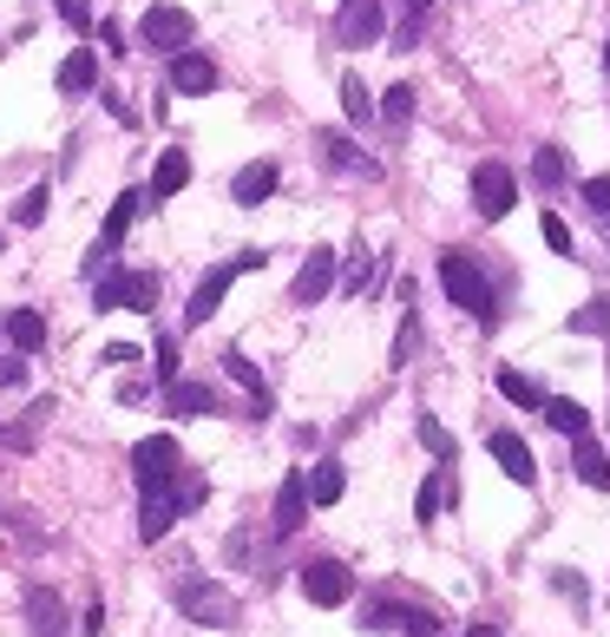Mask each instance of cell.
I'll list each match as a JSON object with an SVG mask.
<instances>
[{
    "mask_svg": "<svg viewBox=\"0 0 610 637\" xmlns=\"http://www.w3.org/2000/svg\"><path fill=\"white\" fill-rule=\"evenodd\" d=\"M440 283H447V296H453L467 316L493 322V289H486V270H480L467 250H447V257H440Z\"/></svg>",
    "mask_w": 610,
    "mask_h": 637,
    "instance_id": "obj_1",
    "label": "cell"
},
{
    "mask_svg": "<svg viewBox=\"0 0 610 637\" xmlns=\"http://www.w3.org/2000/svg\"><path fill=\"white\" fill-rule=\"evenodd\" d=\"M269 257L263 250H243V257H230V263H217L197 289H191V309H184V329H197V322H210L217 316V303H223V289L237 283V276H250V270H263Z\"/></svg>",
    "mask_w": 610,
    "mask_h": 637,
    "instance_id": "obj_2",
    "label": "cell"
},
{
    "mask_svg": "<svg viewBox=\"0 0 610 637\" xmlns=\"http://www.w3.org/2000/svg\"><path fill=\"white\" fill-rule=\"evenodd\" d=\"M171 605H177L191 625H204V632H230V625H237V605H230V592H223V585H204V579H177Z\"/></svg>",
    "mask_w": 610,
    "mask_h": 637,
    "instance_id": "obj_3",
    "label": "cell"
},
{
    "mask_svg": "<svg viewBox=\"0 0 610 637\" xmlns=\"http://www.w3.org/2000/svg\"><path fill=\"white\" fill-rule=\"evenodd\" d=\"M99 309H151L158 303V276L151 270H112L99 289H92Z\"/></svg>",
    "mask_w": 610,
    "mask_h": 637,
    "instance_id": "obj_4",
    "label": "cell"
},
{
    "mask_svg": "<svg viewBox=\"0 0 610 637\" xmlns=\"http://www.w3.org/2000/svg\"><path fill=\"white\" fill-rule=\"evenodd\" d=\"M513 204H519V184H513V171H506V164H480V171H473V211H480L486 224H499Z\"/></svg>",
    "mask_w": 610,
    "mask_h": 637,
    "instance_id": "obj_5",
    "label": "cell"
},
{
    "mask_svg": "<svg viewBox=\"0 0 610 637\" xmlns=\"http://www.w3.org/2000/svg\"><path fill=\"white\" fill-rule=\"evenodd\" d=\"M138 33H145V46H158V53H184V46L197 39V20H191L184 7H151Z\"/></svg>",
    "mask_w": 610,
    "mask_h": 637,
    "instance_id": "obj_6",
    "label": "cell"
},
{
    "mask_svg": "<svg viewBox=\"0 0 610 637\" xmlns=\"http://www.w3.org/2000/svg\"><path fill=\"white\" fill-rule=\"evenodd\" d=\"M131 474H138V487H171V474H177V441H171V434H145V441L131 447Z\"/></svg>",
    "mask_w": 610,
    "mask_h": 637,
    "instance_id": "obj_7",
    "label": "cell"
},
{
    "mask_svg": "<svg viewBox=\"0 0 610 637\" xmlns=\"http://www.w3.org/2000/svg\"><path fill=\"white\" fill-rule=\"evenodd\" d=\"M381 33H388L381 0H342V13H335V39L342 46H375Z\"/></svg>",
    "mask_w": 610,
    "mask_h": 637,
    "instance_id": "obj_8",
    "label": "cell"
},
{
    "mask_svg": "<svg viewBox=\"0 0 610 637\" xmlns=\"http://www.w3.org/2000/svg\"><path fill=\"white\" fill-rule=\"evenodd\" d=\"M302 592H309V605H348L355 599V579H348V566L315 559V566H302Z\"/></svg>",
    "mask_w": 610,
    "mask_h": 637,
    "instance_id": "obj_9",
    "label": "cell"
},
{
    "mask_svg": "<svg viewBox=\"0 0 610 637\" xmlns=\"http://www.w3.org/2000/svg\"><path fill=\"white\" fill-rule=\"evenodd\" d=\"M335 270H342L335 250H309L302 270H296V283H289V296H296V303H322V296L335 289Z\"/></svg>",
    "mask_w": 610,
    "mask_h": 637,
    "instance_id": "obj_10",
    "label": "cell"
},
{
    "mask_svg": "<svg viewBox=\"0 0 610 637\" xmlns=\"http://www.w3.org/2000/svg\"><path fill=\"white\" fill-rule=\"evenodd\" d=\"M177 513H184V493H164V487H145V513H138V539L145 546H158L171 526H177Z\"/></svg>",
    "mask_w": 610,
    "mask_h": 637,
    "instance_id": "obj_11",
    "label": "cell"
},
{
    "mask_svg": "<svg viewBox=\"0 0 610 637\" xmlns=\"http://www.w3.org/2000/svg\"><path fill=\"white\" fill-rule=\"evenodd\" d=\"M486 447H493V460L506 467V480H519V487H532L539 480V460H532V447L513 434V428H499V434H486Z\"/></svg>",
    "mask_w": 610,
    "mask_h": 637,
    "instance_id": "obj_12",
    "label": "cell"
},
{
    "mask_svg": "<svg viewBox=\"0 0 610 637\" xmlns=\"http://www.w3.org/2000/svg\"><path fill=\"white\" fill-rule=\"evenodd\" d=\"M164 414H184V421H197V414H217V388L210 382H171L164 388Z\"/></svg>",
    "mask_w": 610,
    "mask_h": 637,
    "instance_id": "obj_13",
    "label": "cell"
},
{
    "mask_svg": "<svg viewBox=\"0 0 610 637\" xmlns=\"http://www.w3.org/2000/svg\"><path fill=\"white\" fill-rule=\"evenodd\" d=\"M309 507H315V500H309V474H289V480H283V493H276V533L289 539V533L309 520Z\"/></svg>",
    "mask_w": 610,
    "mask_h": 637,
    "instance_id": "obj_14",
    "label": "cell"
},
{
    "mask_svg": "<svg viewBox=\"0 0 610 637\" xmlns=\"http://www.w3.org/2000/svg\"><path fill=\"white\" fill-rule=\"evenodd\" d=\"M171 86H177V92H210V86H217V66H210L204 53L184 46V53H171Z\"/></svg>",
    "mask_w": 610,
    "mask_h": 637,
    "instance_id": "obj_15",
    "label": "cell"
},
{
    "mask_svg": "<svg viewBox=\"0 0 610 637\" xmlns=\"http://www.w3.org/2000/svg\"><path fill=\"white\" fill-rule=\"evenodd\" d=\"M276 178H283V171H276L269 158H263V164H243V171H237V184H230V197H237L243 211H256V204L276 191Z\"/></svg>",
    "mask_w": 610,
    "mask_h": 637,
    "instance_id": "obj_16",
    "label": "cell"
},
{
    "mask_svg": "<svg viewBox=\"0 0 610 637\" xmlns=\"http://www.w3.org/2000/svg\"><path fill=\"white\" fill-rule=\"evenodd\" d=\"M92 86H99V53H92V46L66 53V66H59V92L79 99V92H92Z\"/></svg>",
    "mask_w": 610,
    "mask_h": 637,
    "instance_id": "obj_17",
    "label": "cell"
},
{
    "mask_svg": "<svg viewBox=\"0 0 610 637\" xmlns=\"http://www.w3.org/2000/svg\"><path fill=\"white\" fill-rule=\"evenodd\" d=\"M572 467H578V480L585 487H598V493H610V454L591 441V434H578V447H572Z\"/></svg>",
    "mask_w": 610,
    "mask_h": 637,
    "instance_id": "obj_18",
    "label": "cell"
},
{
    "mask_svg": "<svg viewBox=\"0 0 610 637\" xmlns=\"http://www.w3.org/2000/svg\"><path fill=\"white\" fill-rule=\"evenodd\" d=\"M26 618H33V637H66V612H59V599L46 585L26 592Z\"/></svg>",
    "mask_w": 610,
    "mask_h": 637,
    "instance_id": "obj_19",
    "label": "cell"
},
{
    "mask_svg": "<svg viewBox=\"0 0 610 637\" xmlns=\"http://www.w3.org/2000/svg\"><path fill=\"white\" fill-rule=\"evenodd\" d=\"M184 184H191V158H184V151H164V158L151 164V184H145V191H151V197H177Z\"/></svg>",
    "mask_w": 610,
    "mask_h": 637,
    "instance_id": "obj_20",
    "label": "cell"
},
{
    "mask_svg": "<svg viewBox=\"0 0 610 637\" xmlns=\"http://www.w3.org/2000/svg\"><path fill=\"white\" fill-rule=\"evenodd\" d=\"M145 197H151V191H125V197L112 204V217H105V230H99V250H105V257H112V250H118V237L131 230V217L145 211Z\"/></svg>",
    "mask_w": 610,
    "mask_h": 637,
    "instance_id": "obj_21",
    "label": "cell"
},
{
    "mask_svg": "<svg viewBox=\"0 0 610 637\" xmlns=\"http://www.w3.org/2000/svg\"><path fill=\"white\" fill-rule=\"evenodd\" d=\"M342 493H348V474H342V460H315V467H309V500H315V507H335Z\"/></svg>",
    "mask_w": 610,
    "mask_h": 637,
    "instance_id": "obj_22",
    "label": "cell"
},
{
    "mask_svg": "<svg viewBox=\"0 0 610 637\" xmlns=\"http://www.w3.org/2000/svg\"><path fill=\"white\" fill-rule=\"evenodd\" d=\"M7 335H13L20 355H33V349L46 342V316H39V309H13V316H7Z\"/></svg>",
    "mask_w": 610,
    "mask_h": 637,
    "instance_id": "obj_23",
    "label": "cell"
},
{
    "mask_svg": "<svg viewBox=\"0 0 610 637\" xmlns=\"http://www.w3.org/2000/svg\"><path fill=\"white\" fill-rule=\"evenodd\" d=\"M447 500H453V474H447V460H440V467H434V480H427V487H421V500H414V520L427 526Z\"/></svg>",
    "mask_w": 610,
    "mask_h": 637,
    "instance_id": "obj_24",
    "label": "cell"
},
{
    "mask_svg": "<svg viewBox=\"0 0 610 637\" xmlns=\"http://www.w3.org/2000/svg\"><path fill=\"white\" fill-rule=\"evenodd\" d=\"M315 145H322V158H329L335 171H375V158H361V151H355V145H348L342 132H322Z\"/></svg>",
    "mask_w": 610,
    "mask_h": 637,
    "instance_id": "obj_25",
    "label": "cell"
},
{
    "mask_svg": "<svg viewBox=\"0 0 610 637\" xmlns=\"http://www.w3.org/2000/svg\"><path fill=\"white\" fill-rule=\"evenodd\" d=\"M223 368L250 388V414H269V388H263V375L250 368V355H237V349H230V355H223Z\"/></svg>",
    "mask_w": 610,
    "mask_h": 637,
    "instance_id": "obj_26",
    "label": "cell"
},
{
    "mask_svg": "<svg viewBox=\"0 0 610 637\" xmlns=\"http://www.w3.org/2000/svg\"><path fill=\"white\" fill-rule=\"evenodd\" d=\"M499 395H506L513 408H545V401H552V395H545L532 375H519V368H506V375H499Z\"/></svg>",
    "mask_w": 610,
    "mask_h": 637,
    "instance_id": "obj_27",
    "label": "cell"
},
{
    "mask_svg": "<svg viewBox=\"0 0 610 637\" xmlns=\"http://www.w3.org/2000/svg\"><path fill=\"white\" fill-rule=\"evenodd\" d=\"M545 421H552L559 434H572V441H578V434L591 428V414H585V408H578L572 395H552V401H545Z\"/></svg>",
    "mask_w": 610,
    "mask_h": 637,
    "instance_id": "obj_28",
    "label": "cell"
},
{
    "mask_svg": "<svg viewBox=\"0 0 610 637\" xmlns=\"http://www.w3.org/2000/svg\"><path fill=\"white\" fill-rule=\"evenodd\" d=\"M572 335H610V296H591L585 309H572Z\"/></svg>",
    "mask_w": 610,
    "mask_h": 637,
    "instance_id": "obj_29",
    "label": "cell"
},
{
    "mask_svg": "<svg viewBox=\"0 0 610 637\" xmlns=\"http://www.w3.org/2000/svg\"><path fill=\"white\" fill-rule=\"evenodd\" d=\"M342 112H348V125H368V118H375V99H368V86H361L355 72L342 79Z\"/></svg>",
    "mask_w": 610,
    "mask_h": 637,
    "instance_id": "obj_30",
    "label": "cell"
},
{
    "mask_svg": "<svg viewBox=\"0 0 610 637\" xmlns=\"http://www.w3.org/2000/svg\"><path fill=\"white\" fill-rule=\"evenodd\" d=\"M532 184H539V191H559V184H565V151H559V145H545V151L532 158Z\"/></svg>",
    "mask_w": 610,
    "mask_h": 637,
    "instance_id": "obj_31",
    "label": "cell"
},
{
    "mask_svg": "<svg viewBox=\"0 0 610 637\" xmlns=\"http://www.w3.org/2000/svg\"><path fill=\"white\" fill-rule=\"evenodd\" d=\"M414 349H421V316L407 309V322H401V335H394V368H407V362H414Z\"/></svg>",
    "mask_w": 610,
    "mask_h": 637,
    "instance_id": "obj_32",
    "label": "cell"
},
{
    "mask_svg": "<svg viewBox=\"0 0 610 637\" xmlns=\"http://www.w3.org/2000/svg\"><path fill=\"white\" fill-rule=\"evenodd\" d=\"M151 368H158V388H171V382H177V342H171V335H158Z\"/></svg>",
    "mask_w": 610,
    "mask_h": 637,
    "instance_id": "obj_33",
    "label": "cell"
},
{
    "mask_svg": "<svg viewBox=\"0 0 610 637\" xmlns=\"http://www.w3.org/2000/svg\"><path fill=\"white\" fill-rule=\"evenodd\" d=\"M421 441H427V454H434V460H453V434H447L434 414H421Z\"/></svg>",
    "mask_w": 610,
    "mask_h": 637,
    "instance_id": "obj_34",
    "label": "cell"
},
{
    "mask_svg": "<svg viewBox=\"0 0 610 637\" xmlns=\"http://www.w3.org/2000/svg\"><path fill=\"white\" fill-rule=\"evenodd\" d=\"M381 112H388V125H407V118H414V86H394Z\"/></svg>",
    "mask_w": 610,
    "mask_h": 637,
    "instance_id": "obj_35",
    "label": "cell"
},
{
    "mask_svg": "<svg viewBox=\"0 0 610 637\" xmlns=\"http://www.w3.org/2000/svg\"><path fill=\"white\" fill-rule=\"evenodd\" d=\"M39 217H46V191H26V197L13 204V224H20V230H33Z\"/></svg>",
    "mask_w": 610,
    "mask_h": 637,
    "instance_id": "obj_36",
    "label": "cell"
},
{
    "mask_svg": "<svg viewBox=\"0 0 610 637\" xmlns=\"http://www.w3.org/2000/svg\"><path fill=\"white\" fill-rule=\"evenodd\" d=\"M539 230H545V243H552L559 257H572V230H565V217H552V211H545V217H539Z\"/></svg>",
    "mask_w": 610,
    "mask_h": 637,
    "instance_id": "obj_37",
    "label": "cell"
},
{
    "mask_svg": "<svg viewBox=\"0 0 610 637\" xmlns=\"http://www.w3.org/2000/svg\"><path fill=\"white\" fill-rule=\"evenodd\" d=\"M585 204H591L598 217H610V178H585Z\"/></svg>",
    "mask_w": 610,
    "mask_h": 637,
    "instance_id": "obj_38",
    "label": "cell"
},
{
    "mask_svg": "<svg viewBox=\"0 0 610 637\" xmlns=\"http://www.w3.org/2000/svg\"><path fill=\"white\" fill-rule=\"evenodd\" d=\"M125 362H138V349L131 342H105V368H125Z\"/></svg>",
    "mask_w": 610,
    "mask_h": 637,
    "instance_id": "obj_39",
    "label": "cell"
},
{
    "mask_svg": "<svg viewBox=\"0 0 610 637\" xmlns=\"http://www.w3.org/2000/svg\"><path fill=\"white\" fill-rule=\"evenodd\" d=\"M59 13H66V26H92V7L85 0H59Z\"/></svg>",
    "mask_w": 610,
    "mask_h": 637,
    "instance_id": "obj_40",
    "label": "cell"
},
{
    "mask_svg": "<svg viewBox=\"0 0 610 637\" xmlns=\"http://www.w3.org/2000/svg\"><path fill=\"white\" fill-rule=\"evenodd\" d=\"M26 382V362H0V388H20Z\"/></svg>",
    "mask_w": 610,
    "mask_h": 637,
    "instance_id": "obj_41",
    "label": "cell"
},
{
    "mask_svg": "<svg viewBox=\"0 0 610 637\" xmlns=\"http://www.w3.org/2000/svg\"><path fill=\"white\" fill-rule=\"evenodd\" d=\"M467 637H499V632H493V625H473V632H467Z\"/></svg>",
    "mask_w": 610,
    "mask_h": 637,
    "instance_id": "obj_42",
    "label": "cell"
},
{
    "mask_svg": "<svg viewBox=\"0 0 610 637\" xmlns=\"http://www.w3.org/2000/svg\"><path fill=\"white\" fill-rule=\"evenodd\" d=\"M605 72H610V39H605Z\"/></svg>",
    "mask_w": 610,
    "mask_h": 637,
    "instance_id": "obj_43",
    "label": "cell"
},
{
    "mask_svg": "<svg viewBox=\"0 0 610 637\" xmlns=\"http://www.w3.org/2000/svg\"><path fill=\"white\" fill-rule=\"evenodd\" d=\"M407 7H434V0H407Z\"/></svg>",
    "mask_w": 610,
    "mask_h": 637,
    "instance_id": "obj_44",
    "label": "cell"
}]
</instances>
